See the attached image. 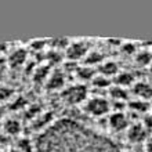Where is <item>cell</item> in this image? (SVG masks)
<instances>
[{"label": "cell", "mask_w": 152, "mask_h": 152, "mask_svg": "<svg viewBox=\"0 0 152 152\" xmlns=\"http://www.w3.org/2000/svg\"><path fill=\"white\" fill-rule=\"evenodd\" d=\"M123 47H124V50H126V53H134V50H136V47H134V44L133 43H126V44H123Z\"/></svg>", "instance_id": "obj_22"}, {"label": "cell", "mask_w": 152, "mask_h": 152, "mask_svg": "<svg viewBox=\"0 0 152 152\" xmlns=\"http://www.w3.org/2000/svg\"><path fill=\"white\" fill-rule=\"evenodd\" d=\"M79 76L82 79H93L94 77V72H93L91 68H88V66H83V68L79 69Z\"/></svg>", "instance_id": "obj_18"}, {"label": "cell", "mask_w": 152, "mask_h": 152, "mask_svg": "<svg viewBox=\"0 0 152 152\" xmlns=\"http://www.w3.org/2000/svg\"><path fill=\"white\" fill-rule=\"evenodd\" d=\"M84 109L86 112L90 113L91 116H104L109 112L111 105L108 100H105L104 97H91L84 101Z\"/></svg>", "instance_id": "obj_3"}, {"label": "cell", "mask_w": 152, "mask_h": 152, "mask_svg": "<svg viewBox=\"0 0 152 152\" xmlns=\"http://www.w3.org/2000/svg\"><path fill=\"white\" fill-rule=\"evenodd\" d=\"M61 97L64 102L69 105H77L82 104L87 100V88L83 84H73V86H69V87H65L61 93Z\"/></svg>", "instance_id": "obj_2"}, {"label": "cell", "mask_w": 152, "mask_h": 152, "mask_svg": "<svg viewBox=\"0 0 152 152\" xmlns=\"http://www.w3.org/2000/svg\"><path fill=\"white\" fill-rule=\"evenodd\" d=\"M87 53H88V44L86 42H73V43H69L68 48H66L68 58L72 61L84 58Z\"/></svg>", "instance_id": "obj_5"}, {"label": "cell", "mask_w": 152, "mask_h": 152, "mask_svg": "<svg viewBox=\"0 0 152 152\" xmlns=\"http://www.w3.org/2000/svg\"><path fill=\"white\" fill-rule=\"evenodd\" d=\"M108 123L113 130H116V132L127 130V127L130 126V124H129L127 115H126L123 111H115V112L111 113L108 118Z\"/></svg>", "instance_id": "obj_6"}, {"label": "cell", "mask_w": 152, "mask_h": 152, "mask_svg": "<svg viewBox=\"0 0 152 152\" xmlns=\"http://www.w3.org/2000/svg\"><path fill=\"white\" fill-rule=\"evenodd\" d=\"M109 94H111V97H112V100L115 102H123V101L127 100V97H129L127 90L124 87H120V86H113L111 88Z\"/></svg>", "instance_id": "obj_10"}, {"label": "cell", "mask_w": 152, "mask_h": 152, "mask_svg": "<svg viewBox=\"0 0 152 152\" xmlns=\"http://www.w3.org/2000/svg\"><path fill=\"white\" fill-rule=\"evenodd\" d=\"M35 152H123L112 138L76 119H58L39 134Z\"/></svg>", "instance_id": "obj_1"}, {"label": "cell", "mask_w": 152, "mask_h": 152, "mask_svg": "<svg viewBox=\"0 0 152 152\" xmlns=\"http://www.w3.org/2000/svg\"><path fill=\"white\" fill-rule=\"evenodd\" d=\"M119 73V66L115 61H102L100 64V75L107 76V77H111Z\"/></svg>", "instance_id": "obj_8"}, {"label": "cell", "mask_w": 152, "mask_h": 152, "mask_svg": "<svg viewBox=\"0 0 152 152\" xmlns=\"http://www.w3.org/2000/svg\"><path fill=\"white\" fill-rule=\"evenodd\" d=\"M93 84L96 86V87L98 88H104V87H109V77H107V76H102V75H97L93 77Z\"/></svg>", "instance_id": "obj_15"}, {"label": "cell", "mask_w": 152, "mask_h": 152, "mask_svg": "<svg viewBox=\"0 0 152 152\" xmlns=\"http://www.w3.org/2000/svg\"><path fill=\"white\" fill-rule=\"evenodd\" d=\"M133 93L138 100L148 101L152 98V84L147 80H140L133 84Z\"/></svg>", "instance_id": "obj_7"}, {"label": "cell", "mask_w": 152, "mask_h": 152, "mask_svg": "<svg viewBox=\"0 0 152 152\" xmlns=\"http://www.w3.org/2000/svg\"><path fill=\"white\" fill-rule=\"evenodd\" d=\"M84 61H86V64L88 65H96V64H101L102 61H104V57L102 54L98 51H88L84 57Z\"/></svg>", "instance_id": "obj_14"}, {"label": "cell", "mask_w": 152, "mask_h": 152, "mask_svg": "<svg viewBox=\"0 0 152 152\" xmlns=\"http://www.w3.org/2000/svg\"><path fill=\"white\" fill-rule=\"evenodd\" d=\"M64 82H65L64 75H62L61 72H58V71H56V72L48 77L47 86L50 88H61L62 86H64Z\"/></svg>", "instance_id": "obj_11"}, {"label": "cell", "mask_w": 152, "mask_h": 152, "mask_svg": "<svg viewBox=\"0 0 152 152\" xmlns=\"http://www.w3.org/2000/svg\"><path fill=\"white\" fill-rule=\"evenodd\" d=\"M142 126H144L147 130H151V129H152V115H145L144 116Z\"/></svg>", "instance_id": "obj_19"}, {"label": "cell", "mask_w": 152, "mask_h": 152, "mask_svg": "<svg viewBox=\"0 0 152 152\" xmlns=\"http://www.w3.org/2000/svg\"><path fill=\"white\" fill-rule=\"evenodd\" d=\"M4 129H6V132L10 133V134H17V133H20L21 126L17 120H7L6 124H4Z\"/></svg>", "instance_id": "obj_16"}, {"label": "cell", "mask_w": 152, "mask_h": 152, "mask_svg": "<svg viewBox=\"0 0 152 152\" xmlns=\"http://www.w3.org/2000/svg\"><path fill=\"white\" fill-rule=\"evenodd\" d=\"M113 82H115V86L126 87V86H130L132 83H134V76H133V73H130V72L120 71V72L113 77Z\"/></svg>", "instance_id": "obj_9"}, {"label": "cell", "mask_w": 152, "mask_h": 152, "mask_svg": "<svg viewBox=\"0 0 152 152\" xmlns=\"http://www.w3.org/2000/svg\"><path fill=\"white\" fill-rule=\"evenodd\" d=\"M20 148H24V152H31L32 151V144L28 140L20 141Z\"/></svg>", "instance_id": "obj_20"}, {"label": "cell", "mask_w": 152, "mask_h": 152, "mask_svg": "<svg viewBox=\"0 0 152 152\" xmlns=\"http://www.w3.org/2000/svg\"><path fill=\"white\" fill-rule=\"evenodd\" d=\"M145 152H152V136H148L145 140Z\"/></svg>", "instance_id": "obj_21"}, {"label": "cell", "mask_w": 152, "mask_h": 152, "mask_svg": "<svg viewBox=\"0 0 152 152\" xmlns=\"http://www.w3.org/2000/svg\"><path fill=\"white\" fill-rule=\"evenodd\" d=\"M149 71L152 72V62H151V65H149Z\"/></svg>", "instance_id": "obj_23"}, {"label": "cell", "mask_w": 152, "mask_h": 152, "mask_svg": "<svg viewBox=\"0 0 152 152\" xmlns=\"http://www.w3.org/2000/svg\"><path fill=\"white\" fill-rule=\"evenodd\" d=\"M129 107H130L132 111H134V112H140V113H144L149 109L148 101H144V100H133L132 102L129 104Z\"/></svg>", "instance_id": "obj_13"}, {"label": "cell", "mask_w": 152, "mask_h": 152, "mask_svg": "<svg viewBox=\"0 0 152 152\" xmlns=\"http://www.w3.org/2000/svg\"><path fill=\"white\" fill-rule=\"evenodd\" d=\"M126 136H127V140L130 142H134V144H140L142 141H145L148 138V130L142 126V123H133L130 124L126 130Z\"/></svg>", "instance_id": "obj_4"}, {"label": "cell", "mask_w": 152, "mask_h": 152, "mask_svg": "<svg viewBox=\"0 0 152 152\" xmlns=\"http://www.w3.org/2000/svg\"><path fill=\"white\" fill-rule=\"evenodd\" d=\"M25 60V51L24 50H17L15 53H12V56L10 57V61H11L12 65H20L22 64Z\"/></svg>", "instance_id": "obj_17"}, {"label": "cell", "mask_w": 152, "mask_h": 152, "mask_svg": "<svg viewBox=\"0 0 152 152\" xmlns=\"http://www.w3.org/2000/svg\"><path fill=\"white\" fill-rule=\"evenodd\" d=\"M136 62L138 65H147L149 66L152 62V51H148V50H141V51L136 53Z\"/></svg>", "instance_id": "obj_12"}]
</instances>
